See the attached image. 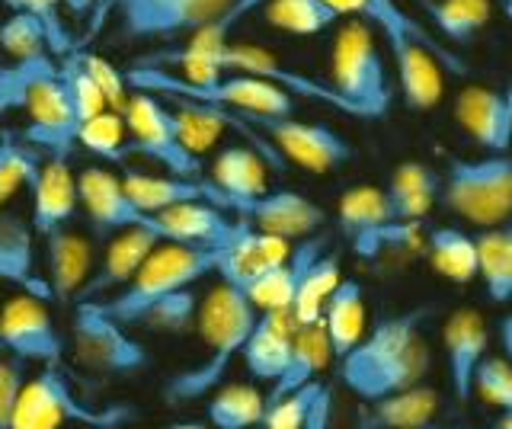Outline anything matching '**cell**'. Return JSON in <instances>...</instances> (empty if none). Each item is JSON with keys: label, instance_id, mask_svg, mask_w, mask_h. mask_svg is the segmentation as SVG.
<instances>
[{"label": "cell", "instance_id": "484cf974", "mask_svg": "<svg viewBox=\"0 0 512 429\" xmlns=\"http://www.w3.org/2000/svg\"><path fill=\"white\" fill-rule=\"evenodd\" d=\"M45 266H48V285H52L55 301H71L84 292L96 269L93 244L74 228H55L45 234Z\"/></svg>", "mask_w": 512, "mask_h": 429}, {"label": "cell", "instance_id": "b9f144b4", "mask_svg": "<svg viewBox=\"0 0 512 429\" xmlns=\"http://www.w3.org/2000/svg\"><path fill=\"white\" fill-rule=\"evenodd\" d=\"M4 4L13 10V13H32L48 33V45H52V55L55 58H64L77 52V42L71 39L68 26H64V0H4Z\"/></svg>", "mask_w": 512, "mask_h": 429}, {"label": "cell", "instance_id": "f907efd6", "mask_svg": "<svg viewBox=\"0 0 512 429\" xmlns=\"http://www.w3.org/2000/svg\"><path fill=\"white\" fill-rule=\"evenodd\" d=\"M330 420H333V391L327 385H320L308 410V420H304V429H330Z\"/></svg>", "mask_w": 512, "mask_h": 429}, {"label": "cell", "instance_id": "74e56055", "mask_svg": "<svg viewBox=\"0 0 512 429\" xmlns=\"http://www.w3.org/2000/svg\"><path fill=\"white\" fill-rule=\"evenodd\" d=\"M343 273H340V257L336 253H324L308 273H304L301 285H298V295L292 301V314L298 324H314L320 321L324 314L327 298L333 295V289L340 285Z\"/></svg>", "mask_w": 512, "mask_h": 429}, {"label": "cell", "instance_id": "8fae6325", "mask_svg": "<svg viewBox=\"0 0 512 429\" xmlns=\"http://www.w3.org/2000/svg\"><path fill=\"white\" fill-rule=\"evenodd\" d=\"M26 116L29 125L23 129V141L36 148L42 157H71L77 148L80 119L74 113V103L68 97L58 65L42 71L36 81L29 84L26 93Z\"/></svg>", "mask_w": 512, "mask_h": 429}, {"label": "cell", "instance_id": "5b68a950", "mask_svg": "<svg viewBox=\"0 0 512 429\" xmlns=\"http://www.w3.org/2000/svg\"><path fill=\"white\" fill-rule=\"evenodd\" d=\"M234 4L237 0H100V7L87 20L84 42L100 36L109 17L116 20V36L122 42L189 39L202 26L224 17Z\"/></svg>", "mask_w": 512, "mask_h": 429}, {"label": "cell", "instance_id": "e0dca14e", "mask_svg": "<svg viewBox=\"0 0 512 429\" xmlns=\"http://www.w3.org/2000/svg\"><path fill=\"white\" fill-rule=\"evenodd\" d=\"M122 186L138 209L148 215H157V212L173 209V205H183V202H212L224 212H234L231 196L221 193L212 180H202V177H176V173L160 177V173L125 170Z\"/></svg>", "mask_w": 512, "mask_h": 429}, {"label": "cell", "instance_id": "e575fe53", "mask_svg": "<svg viewBox=\"0 0 512 429\" xmlns=\"http://www.w3.org/2000/svg\"><path fill=\"white\" fill-rule=\"evenodd\" d=\"M423 10L452 45H471L490 20V0H423Z\"/></svg>", "mask_w": 512, "mask_h": 429}, {"label": "cell", "instance_id": "ee69618b", "mask_svg": "<svg viewBox=\"0 0 512 429\" xmlns=\"http://www.w3.org/2000/svg\"><path fill=\"white\" fill-rule=\"evenodd\" d=\"M317 391H320V381H311V385L285 394L279 401H269L260 426L263 429H304V420H308V410L314 404Z\"/></svg>", "mask_w": 512, "mask_h": 429}, {"label": "cell", "instance_id": "d6986e66", "mask_svg": "<svg viewBox=\"0 0 512 429\" xmlns=\"http://www.w3.org/2000/svg\"><path fill=\"white\" fill-rule=\"evenodd\" d=\"M237 228L240 218L231 221L224 215V209H218L212 202H183L154 215V231L160 234V241H173L186 247L221 250L234 241Z\"/></svg>", "mask_w": 512, "mask_h": 429}, {"label": "cell", "instance_id": "681fc988", "mask_svg": "<svg viewBox=\"0 0 512 429\" xmlns=\"http://www.w3.org/2000/svg\"><path fill=\"white\" fill-rule=\"evenodd\" d=\"M384 189H388V193H439L442 177L423 164H400Z\"/></svg>", "mask_w": 512, "mask_h": 429}, {"label": "cell", "instance_id": "836d02e7", "mask_svg": "<svg viewBox=\"0 0 512 429\" xmlns=\"http://www.w3.org/2000/svg\"><path fill=\"white\" fill-rule=\"evenodd\" d=\"M394 221V205L384 186H356L340 196L336 205V225L346 234V241H356L362 231H372Z\"/></svg>", "mask_w": 512, "mask_h": 429}, {"label": "cell", "instance_id": "4fadbf2b", "mask_svg": "<svg viewBox=\"0 0 512 429\" xmlns=\"http://www.w3.org/2000/svg\"><path fill=\"white\" fill-rule=\"evenodd\" d=\"M0 337L10 356H20L23 362L39 365H61L64 340L58 337V327L48 311V301L36 295H16L0 305Z\"/></svg>", "mask_w": 512, "mask_h": 429}, {"label": "cell", "instance_id": "6f0895ef", "mask_svg": "<svg viewBox=\"0 0 512 429\" xmlns=\"http://www.w3.org/2000/svg\"><path fill=\"white\" fill-rule=\"evenodd\" d=\"M503 10H506V17H509V23H512V0H503Z\"/></svg>", "mask_w": 512, "mask_h": 429}, {"label": "cell", "instance_id": "7c38bea8", "mask_svg": "<svg viewBox=\"0 0 512 429\" xmlns=\"http://www.w3.org/2000/svg\"><path fill=\"white\" fill-rule=\"evenodd\" d=\"M247 122L260 125L272 145L308 173H333L352 161V145L324 122H301L292 116H253Z\"/></svg>", "mask_w": 512, "mask_h": 429}, {"label": "cell", "instance_id": "7bdbcfd3", "mask_svg": "<svg viewBox=\"0 0 512 429\" xmlns=\"http://www.w3.org/2000/svg\"><path fill=\"white\" fill-rule=\"evenodd\" d=\"M196 295L192 289H183V292H173L167 298H160L157 305H151L148 311L141 314L138 327H148V330H164V333H183L192 327L196 321Z\"/></svg>", "mask_w": 512, "mask_h": 429}, {"label": "cell", "instance_id": "60d3db41", "mask_svg": "<svg viewBox=\"0 0 512 429\" xmlns=\"http://www.w3.org/2000/svg\"><path fill=\"white\" fill-rule=\"evenodd\" d=\"M58 74H61L64 87H68V97L74 103V113H77L80 125H84L87 119H93V116H100L103 109H109L103 90L96 87V81L87 74V68L80 65L77 52L58 58Z\"/></svg>", "mask_w": 512, "mask_h": 429}, {"label": "cell", "instance_id": "ba28073f", "mask_svg": "<svg viewBox=\"0 0 512 429\" xmlns=\"http://www.w3.org/2000/svg\"><path fill=\"white\" fill-rule=\"evenodd\" d=\"M135 417L138 410L132 404L90 407L77 401L61 365H42L36 375L26 378L10 429H61L68 423H84L90 429H122Z\"/></svg>", "mask_w": 512, "mask_h": 429}, {"label": "cell", "instance_id": "ab89813d", "mask_svg": "<svg viewBox=\"0 0 512 429\" xmlns=\"http://www.w3.org/2000/svg\"><path fill=\"white\" fill-rule=\"evenodd\" d=\"M128 125H125V116L116 113V109H103L100 116L87 119L80 125L77 132V148L90 151L93 157H100V161H122L125 157V145H128Z\"/></svg>", "mask_w": 512, "mask_h": 429}, {"label": "cell", "instance_id": "816d5d0a", "mask_svg": "<svg viewBox=\"0 0 512 429\" xmlns=\"http://www.w3.org/2000/svg\"><path fill=\"white\" fill-rule=\"evenodd\" d=\"M100 7V0H64V10L77 20H90V13Z\"/></svg>", "mask_w": 512, "mask_h": 429}, {"label": "cell", "instance_id": "680465c9", "mask_svg": "<svg viewBox=\"0 0 512 429\" xmlns=\"http://www.w3.org/2000/svg\"><path fill=\"white\" fill-rule=\"evenodd\" d=\"M7 353V349H4V337H0V356H4Z\"/></svg>", "mask_w": 512, "mask_h": 429}, {"label": "cell", "instance_id": "30bf717a", "mask_svg": "<svg viewBox=\"0 0 512 429\" xmlns=\"http://www.w3.org/2000/svg\"><path fill=\"white\" fill-rule=\"evenodd\" d=\"M74 359L96 375H135L151 365V353L141 340L128 337V330L112 321L96 301L80 298L71 321Z\"/></svg>", "mask_w": 512, "mask_h": 429}, {"label": "cell", "instance_id": "8d00e7d4", "mask_svg": "<svg viewBox=\"0 0 512 429\" xmlns=\"http://www.w3.org/2000/svg\"><path fill=\"white\" fill-rule=\"evenodd\" d=\"M266 413V397L253 385H224L212 394L205 407V420L215 429H250L260 426Z\"/></svg>", "mask_w": 512, "mask_h": 429}, {"label": "cell", "instance_id": "c3c4849f", "mask_svg": "<svg viewBox=\"0 0 512 429\" xmlns=\"http://www.w3.org/2000/svg\"><path fill=\"white\" fill-rule=\"evenodd\" d=\"M26 362L20 356H0V429L13 426V413L20 404V391L26 385Z\"/></svg>", "mask_w": 512, "mask_h": 429}, {"label": "cell", "instance_id": "f5cc1de1", "mask_svg": "<svg viewBox=\"0 0 512 429\" xmlns=\"http://www.w3.org/2000/svg\"><path fill=\"white\" fill-rule=\"evenodd\" d=\"M500 343H503V356L512 365V314H506L500 321Z\"/></svg>", "mask_w": 512, "mask_h": 429}, {"label": "cell", "instance_id": "db71d44e", "mask_svg": "<svg viewBox=\"0 0 512 429\" xmlns=\"http://www.w3.org/2000/svg\"><path fill=\"white\" fill-rule=\"evenodd\" d=\"M167 429H205V423H199V420H183V423H173Z\"/></svg>", "mask_w": 512, "mask_h": 429}, {"label": "cell", "instance_id": "d590c367", "mask_svg": "<svg viewBox=\"0 0 512 429\" xmlns=\"http://www.w3.org/2000/svg\"><path fill=\"white\" fill-rule=\"evenodd\" d=\"M263 20L288 36H320L343 17L327 0H266Z\"/></svg>", "mask_w": 512, "mask_h": 429}, {"label": "cell", "instance_id": "3957f363", "mask_svg": "<svg viewBox=\"0 0 512 429\" xmlns=\"http://www.w3.org/2000/svg\"><path fill=\"white\" fill-rule=\"evenodd\" d=\"M256 317H260V311H256V305L247 298V292L234 282L218 279V285L205 295L196 314L205 359L167 381V388H164L167 401L186 404L218 388L231 359L240 356V349L250 340Z\"/></svg>", "mask_w": 512, "mask_h": 429}, {"label": "cell", "instance_id": "f1b7e54d", "mask_svg": "<svg viewBox=\"0 0 512 429\" xmlns=\"http://www.w3.org/2000/svg\"><path fill=\"white\" fill-rule=\"evenodd\" d=\"M333 359V346H330V337L320 321L314 324H298V333H295V346H292V359H288L285 372L279 381H272V391L266 394V404L269 401H279V397L292 394L304 385H311L317 381V375L327 369Z\"/></svg>", "mask_w": 512, "mask_h": 429}, {"label": "cell", "instance_id": "9c48e42d", "mask_svg": "<svg viewBox=\"0 0 512 429\" xmlns=\"http://www.w3.org/2000/svg\"><path fill=\"white\" fill-rule=\"evenodd\" d=\"M125 125H128L125 157L128 154L148 157V161L160 164L167 173H176V177H202L199 154H192L183 145L176 113L167 109L164 97H157L151 90H132L125 106Z\"/></svg>", "mask_w": 512, "mask_h": 429}, {"label": "cell", "instance_id": "83f0119b", "mask_svg": "<svg viewBox=\"0 0 512 429\" xmlns=\"http://www.w3.org/2000/svg\"><path fill=\"white\" fill-rule=\"evenodd\" d=\"M439 413L436 388L416 385L378 401H365L356 417V429H429Z\"/></svg>", "mask_w": 512, "mask_h": 429}, {"label": "cell", "instance_id": "603a6c76", "mask_svg": "<svg viewBox=\"0 0 512 429\" xmlns=\"http://www.w3.org/2000/svg\"><path fill=\"white\" fill-rule=\"evenodd\" d=\"M324 253H327V237L311 234V237H304V241H298L279 266H272L269 273L253 279L244 292L256 305V311H292V301L298 295L304 273H308Z\"/></svg>", "mask_w": 512, "mask_h": 429}, {"label": "cell", "instance_id": "bcb514c9", "mask_svg": "<svg viewBox=\"0 0 512 429\" xmlns=\"http://www.w3.org/2000/svg\"><path fill=\"white\" fill-rule=\"evenodd\" d=\"M52 65H55L52 58L26 61V65H0V116L13 113V109H23L29 84Z\"/></svg>", "mask_w": 512, "mask_h": 429}, {"label": "cell", "instance_id": "8992f818", "mask_svg": "<svg viewBox=\"0 0 512 429\" xmlns=\"http://www.w3.org/2000/svg\"><path fill=\"white\" fill-rule=\"evenodd\" d=\"M330 87L346 100L352 119L372 122L391 113L394 84L378 52L372 26L365 20H349L336 33L330 55Z\"/></svg>", "mask_w": 512, "mask_h": 429}, {"label": "cell", "instance_id": "2e32d148", "mask_svg": "<svg viewBox=\"0 0 512 429\" xmlns=\"http://www.w3.org/2000/svg\"><path fill=\"white\" fill-rule=\"evenodd\" d=\"M237 218L250 221L256 231L276 234L282 241H304L327 225V212L295 189H266L263 196L237 202Z\"/></svg>", "mask_w": 512, "mask_h": 429}, {"label": "cell", "instance_id": "9f6ffc18", "mask_svg": "<svg viewBox=\"0 0 512 429\" xmlns=\"http://www.w3.org/2000/svg\"><path fill=\"white\" fill-rule=\"evenodd\" d=\"M503 93H506V106H509V122H512V81H509V87H506Z\"/></svg>", "mask_w": 512, "mask_h": 429}, {"label": "cell", "instance_id": "277c9868", "mask_svg": "<svg viewBox=\"0 0 512 429\" xmlns=\"http://www.w3.org/2000/svg\"><path fill=\"white\" fill-rule=\"evenodd\" d=\"M218 260H221V250L160 241L151 250V257L144 260V266L135 273V279L128 282L122 292L100 298L96 305L122 327H138L141 314L151 305H157L160 298L192 289V285L202 282L205 276H215Z\"/></svg>", "mask_w": 512, "mask_h": 429}, {"label": "cell", "instance_id": "f35d334b", "mask_svg": "<svg viewBox=\"0 0 512 429\" xmlns=\"http://www.w3.org/2000/svg\"><path fill=\"white\" fill-rule=\"evenodd\" d=\"M0 49L13 58V65L52 58L45 26L32 13H10V20L0 23Z\"/></svg>", "mask_w": 512, "mask_h": 429}, {"label": "cell", "instance_id": "1f68e13d", "mask_svg": "<svg viewBox=\"0 0 512 429\" xmlns=\"http://www.w3.org/2000/svg\"><path fill=\"white\" fill-rule=\"evenodd\" d=\"M212 183L221 189V193L231 196L234 209H237V202L263 196L266 193L263 157L253 148H244V145L224 148L212 164Z\"/></svg>", "mask_w": 512, "mask_h": 429}, {"label": "cell", "instance_id": "6da1fadb", "mask_svg": "<svg viewBox=\"0 0 512 429\" xmlns=\"http://www.w3.org/2000/svg\"><path fill=\"white\" fill-rule=\"evenodd\" d=\"M429 317V305L381 317L343 359H336L343 385L362 401H378V397L423 385L432 365V349L423 337Z\"/></svg>", "mask_w": 512, "mask_h": 429}, {"label": "cell", "instance_id": "7402d4cb", "mask_svg": "<svg viewBox=\"0 0 512 429\" xmlns=\"http://www.w3.org/2000/svg\"><path fill=\"white\" fill-rule=\"evenodd\" d=\"M77 173L71 170V157H45L36 183H32V231L39 237L64 228L77 215Z\"/></svg>", "mask_w": 512, "mask_h": 429}, {"label": "cell", "instance_id": "d4e9b609", "mask_svg": "<svg viewBox=\"0 0 512 429\" xmlns=\"http://www.w3.org/2000/svg\"><path fill=\"white\" fill-rule=\"evenodd\" d=\"M298 321L292 311H260L250 340L240 349V356L247 362V372L256 381H279L288 359H292Z\"/></svg>", "mask_w": 512, "mask_h": 429}, {"label": "cell", "instance_id": "cb8c5ba5", "mask_svg": "<svg viewBox=\"0 0 512 429\" xmlns=\"http://www.w3.org/2000/svg\"><path fill=\"white\" fill-rule=\"evenodd\" d=\"M292 247L288 241L276 234H263L256 231L250 221L240 218V228L234 234V241L228 247H221V260H218V279L234 282L240 289H247L253 279H260L263 273H269L272 266H279Z\"/></svg>", "mask_w": 512, "mask_h": 429}, {"label": "cell", "instance_id": "44dd1931", "mask_svg": "<svg viewBox=\"0 0 512 429\" xmlns=\"http://www.w3.org/2000/svg\"><path fill=\"white\" fill-rule=\"evenodd\" d=\"M455 119L471 141H477L487 154H509L512 148V122L506 93L493 87L471 84L455 97Z\"/></svg>", "mask_w": 512, "mask_h": 429}, {"label": "cell", "instance_id": "7dc6e473", "mask_svg": "<svg viewBox=\"0 0 512 429\" xmlns=\"http://www.w3.org/2000/svg\"><path fill=\"white\" fill-rule=\"evenodd\" d=\"M77 58H80V65L87 68V74L96 81V87L103 90L106 106H109V109H116V113H122V116H125L128 97H132V87H128V77H125L116 65H109L106 58L93 55V52L77 49Z\"/></svg>", "mask_w": 512, "mask_h": 429}, {"label": "cell", "instance_id": "d6a6232c", "mask_svg": "<svg viewBox=\"0 0 512 429\" xmlns=\"http://www.w3.org/2000/svg\"><path fill=\"white\" fill-rule=\"evenodd\" d=\"M426 253L429 263L439 276L452 282H471L477 279V241L474 234L461 228H432L426 231Z\"/></svg>", "mask_w": 512, "mask_h": 429}, {"label": "cell", "instance_id": "9a60e30c", "mask_svg": "<svg viewBox=\"0 0 512 429\" xmlns=\"http://www.w3.org/2000/svg\"><path fill=\"white\" fill-rule=\"evenodd\" d=\"M77 196L96 237H109L128 228H154V215L141 212L125 193L122 177L103 167H84L77 173Z\"/></svg>", "mask_w": 512, "mask_h": 429}, {"label": "cell", "instance_id": "4dcf8cb0", "mask_svg": "<svg viewBox=\"0 0 512 429\" xmlns=\"http://www.w3.org/2000/svg\"><path fill=\"white\" fill-rule=\"evenodd\" d=\"M320 324L330 337L333 359H343L365 337V292L356 279H340V285L327 298Z\"/></svg>", "mask_w": 512, "mask_h": 429}, {"label": "cell", "instance_id": "f546056e", "mask_svg": "<svg viewBox=\"0 0 512 429\" xmlns=\"http://www.w3.org/2000/svg\"><path fill=\"white\" fill-rule=\"evenodd\" d=\"M477 241V276L484 282L490 305L503 308L512 301V221L496 228H480Z\"/></svg>", "mask_w": 512, "mask_h": 429}, {"label": "cell", "instance_id": "ffe728a7", "mask_svg": "<svg viewBox=\"0 0 512 429\" xmlns=\"http://www.w3.org/2000/svg\"><path fill=\"white\" fill-rule=\"evenodd\" d=\"M160 244V234L154 228H128L119 231L116 237L109 241L106 253L96 260V269L90 282L84 285L80 298L87 301H100L122 292L128 282L135 279V273L144 266V260L151 257V250Z\"/></svg>", "mask_w": 512, "mask_h": 429}, {"label": "cell", "instance_id": "91938a15", "mask_svg": "<svg viewBox=\"0 0 512 429\" xmlns=\"http://www.w3.org/2000/svg\"><path fill=\"white\" fill-rule=\"evenodd\" d=\"M461 429H464V426H461Z\"/></svg>", "mask_w": 512, "mask_h": 429}, {"label": "cell", "instance_id": "ac0fdd59", "mask_svg": "<svg viewBox=\"0 0 512 429\" xmlns=\"http://www.w3.org/2000/svg\"><path fill=\"white\" fill-rule=\"evenodd\" d=\"M442 343H445V369H448V381H452V391L461 404H468L474 394L477 362L487 356V343H490L484 314L474 308L452 311L442 327Z\"/></svg>", "mask_w": 512, "mask_h": 429}, {"label": "cell", "instance_id": "11a10c76", "mask_svg": "<svg viewBox=\"0 0 512 429\" xmlns=\"http://www.w3.org/2000/svg\"><path fill=\"white\" fill-rule=\"evenodd\" d=\"M496 429H512V407L503 410V417H500V423H496Z\"/></svg>", "mask_w": 512, "mask_h": 429}, {"label": "cell", "instance_id": "7a4b0ae2", "mask_svg": "<svg viewBox=\"0 0 512 429\" xmlns=\"http://www.w3.org/2000/svg\"><path fill=\"white\" fill-rule=\"evenodd\" d=\"M356 20H365L381 33L394 61L400 97L413 113H429V109L439 106L445 93L442 68L452 74L468 71L464 61L458 55H448L397 0H365Z\"/></svg>", "mask_w": 512, "mask_h": 429}, {"label": "cell", "instance_id": "f6af8a7d", "mask_svg": "<svg viewBox=\"0 0 512 429\" xmlns=\"http://www.w3.org/2000/svg\"><path fill=\"white\" fill-rule=\"evenodd\" d=\"M474 391L487 404L509 410L512 407V365L506 356H484L474 372Z\"/></svg>", "mask_w": 512, "mask_h": 429}, {"label": "cell", "instance_id": "5bb4252c", "mask_svg": "<svg viewBox=\"0 0 512 429\" xmlns=\"http://www.w3.org/2000/svg\"><path fill=\"white\" fill-rule=\"evenodd\" d=\"M208 65H215L218 71H237V74H250V77H260V81H269L282 90H288L292 97H304V100H314V103H324L340 109V113L352 116L346 100L330 87V81H314V77H304L292 68H285L282 61L260 49V45H250V42H228L224 49H218Z\"/></svg>", "mask_w": 512, "mask_h": 429}, {"label": "cell", "instance_id": "52a82bcc", "mask_svg": "<svg viewBox=\"0 0 512 429\" xmlns=\"http://www.w3.org/2000/svg\"><path fill=\"white\" fill-rule=\"evenodd\" d=\"M439 202L474 228L512 221V154L452 157L442 173Z\"/></svg>", "mask_w": 512, "mask_h": 429}, {"label": "cell", "instance_id": "4316f807", "mask_svg": "<svg viewBox=\"0 0 512 429\" xmlns=\"http://www.w3.org/2000/svg\"><path fill=\"white\" fill-rule=\"evenodd\" d=\"M32 221H26L16 212H0V279L20 285L23 292L55 301L52 298V285L48 279L36 276V244H32Z\"/></svg>", "mask_w": 512, "mask_h": 429}]
</instances>
